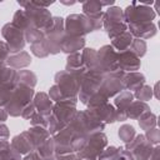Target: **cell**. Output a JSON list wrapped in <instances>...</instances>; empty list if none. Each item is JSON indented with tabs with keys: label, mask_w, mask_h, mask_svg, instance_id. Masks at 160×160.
<instances>
[{
	"label": "cell",
	"mask_w": 160,
	"mask_h": 160,
	"mask_svg": "<svg viewBox=\"0 0 160 160\" xmlns=\"http://www.w3.org/2000/svg\"><path fill=\"white\" fill-rule=\"evenodd\" d=\"M9 138H10V130H9V128L4 122H1L0 124V141L9 140Z\"/></svg>",
	"instance_id": "cell-52"
},
{
	"label": "cell",
	"mask_w": 160,
	"mask_h": 160,
	"mask_svg": "<svg viewBox=\"0 0 160 160\" xmlns=\"http://www.w3.org/2000/svg\"><path fill=\"white\" fill-rule=\"evenodd\" d=\"M99 2H100V5H101V8H104V6L110 8V6L115 5V1H114V0H110V1H99Z\"/></svg>",
	"instance_id": "cell-58"
},
{
	"label": "cell",
	"mask_w": 160,
	"mask_h": 160,
	"mask_svg": "<svg viewBox=\"0 0 160 160\" xmlns=\"http://www.w3.org/2000/svg\"><path fill=\"white\" fill-rule=\"evenodd\" d=\"M69 125L72 128L75 135H90L94 132L104 131L105 129V124L96 120L86 110H78Z\"/></svg>",
	"instance_id": "cell-2"
},
{
	"label": "cell",
	"mask_w": 160,
	"mask_h": 160,
	"mask_svg": "<svg viewBox=\"0 0 160 160\" xmlns=\"http://www.w3.org/2000/svg\"><path fill=\"white\" fill-rule=\"evenodd\" d=\"M138 122H139V126H140L141 130L148 131L150 129L156 128V125H158V116L154 112L148 111V112H145L144 115H141L138 119Z\"/></svg>",
	"instance_id": "cell-37"
},
{
	"label": "cell",
	"mask_w": 160,
	"mask_h": 160,
	"mask_svg": "<svg viewBox=\"0 0 160 160\" xmlns=\"http://www.w3.org/2000/svg\"><path fill=\"white\" fill-rule=\"evenodd\" d=\"M116 160H135V158L132 156V154H131L129 150H126V149L122 148V149L120 150V152H119Z\"/></svg>",
	"instance_id": "cell-53"
},
{
	"label": "cell",
	"mask_w": 160,
	"mask_h": 160,
	"mask_svg": "<svg viewBox=\"0 0 160 160\" xmlns=\"http://www.w3.org/2000/svg\"><path fill=\"white\" fill-rule=\"evenodd\" d=\"M88 141V135H75L71 141V150L74 152H79L84 149Z\"/></svg>",
	"instance_id": "cell-45"
},
{
	"label": "cell",
	"mask_w": 160,
	"mask_h": 160,
	"mask_svg": "<svg viewBox=\"0 0 160 160\" xmlns=\"http://www.w3.org/2000/svg\"><path fill=\"white\" fill-rule=\"evenodd\" d=\"M76 111L78 110L75 106H71L68 104H54L52 111L48 118V121H49L48 131L50 132V135L52 136L61 129L66 128L71 122Z\"/></svg>",
	"instance_id": "cell-1"
},
{
	"label": "cell",
	"mask_w": 160,
	"mask_h": 160,
	"mask_svg": "<svg viewBox=\"0 0 160 160\" xmlns=\"http://www.w3.org/2000/svg\"><path fill=\"white\" fill-rule=\"evenodd\" d=\"M1 35L10 50V54L19 52V51L24 50V48L26 45L25 32L21 29L16 28L12 22H6L1 28Z\"/></svg>",
	"instance_id": "cell-10"
},
{
	"label": "cell",
	"mask_w": 160,
	"mask_h": 160,
	"mask_svg": "<svg viewBox=\"0 0 160 160\" xmlns=\"http://www.w3.org/2000/svg\"><path fill=\"white\" fill-rule=\"evenodd\" d=\"M146 160H160V146L159 145L152 146V149H151Z\"/></svg>",
	"instance_id": "cell-54"
},
{
	"label": "cell",
	"mask_w": 160,
	"mask_h": 160,
	"mask_svg": "<svg viewBox=\"0 0 160 160\" xmlns=\"http://www.w3.org/2000/svg\"><path fill=\"white\" fill-rule=\"evenodd\" d=\"M14 89L15 88H12V86L0 84V108H5V105L9 102Z\"/></svg>",
	"instance_id": "cell-44"
},
{
	"label": "cell",
	"mask_w": 160,
	"mask_h": 160,
	"mask_svg": "<svg viewBox=\"0 0 160 160\" xmlns=\"http://www.w3.org/2000/svg\"><path fill=\"white\" fill-rule=\"evenodd\" d=\"M10 144L21 156H24V155L29 154L30 151L35 150L34 144H32V141H31V139H30V136H29L26 130L20 132V134H18V135H15L10 140Z\"/></svg>",
	"instance_id": "cell-21"
},
{
	"label": "cell",
	"mask_w": 160,
	"mask_h": 160,
	"mask_svg": "<svg viewBox=\"0 0 160 160\" xmlns=\"http://www.w3.org/2000/svg\"><path fill=\"white\" fill-rule=\"evenodd\" d=\"M65 70L69 71L70 74H72L74 76H76V78L81 81V78H82L84 74L86 72V69H85V66H84V64H82L81 52H76V54L68 55Z\"/></svg>",
	"instance_id": "cell-25"
},
{
	"label": "cell",
	"mask_w": 160,
	"mask_h": 160,
	"mask_svg": "<svg viewBox=\"0 0 160 160\" xmlns=\"http://www.w3.org/2000/svg\"><path fill=\"white\" fill-rule=\"evenodd\" d=\"M81 59H82V64H84L86 71H100V72H102V70L99 65L98 50H95L92 48H84L81 50Z\"/></svg>",
	"instance_id": "cell-26"
},
{
	"label": "cell",
	"mask_w": 160,
	"mask_h": 160,
	"mask_svg": "<svg viewBox=\"0 0 160 160\" xmlns=\"http://www.w3.org/2000/svg\"><path fill=\"white\" fill-rule=\"evenodd\" d=\"M18 5L24 9L31 25L42 32L52 25V15L48 9H40L31 4V1H18Z\"/></svg>",
	"instance_id": "cell-4"
},
{
	"label": "cell",
	"mask_w": 160,
	"mask_h": 160,
	"mask_svg": "<svg viewBox=\"0 0 160 160\" xmlns=\"http://www.w3.org/2000/svg\"><path fill=\"white\" fill-rule=\"evenodd\" d=\"M30 51L34 56H36L39 59H44V58H48L50 55L49 50H48V46H46V42H45V39L40 42L30 45Z\"/></svg>",
	"instance_id": "cell-41"
},
{
	"label": "cell",
	"mask_w": 160,
	"mask_h": 160,
	"mask_svg": "<svg viewBox=\"0 0 160 160\" xmlns=\"http://www.w3.org/2000/svg\"><path fill=\"white\" fill-rule=\"evenodd\" d=\"M86 111L105 125L116 122V109L110 102H105L92 108H86Z\"/></svg>",
	"instance_id": "cell-17"
},
{
	"label": "cell",
	"mask_w": 160,
	"mask_h": 160,
	"mask_svg": "<svg viewBox=\"0 0 160 160\" xmlns=\"http://www.w3.org/2000/svg\"><path fill=\"white\" fill-rule=\"evenodd\" d=\"M55 160H82L76 152H70V154H64V155H56Z\"/></svg>",
	"instance_id": "cell-51"
},
{
	"label": "cell",
	"mask_w": 160,
	"mask_h": 160,
	"mask_svg": "<svg viewBox=\"0 0 160 160\" xmlns=\"http://www.w3.org/2000/svg\"><path fill=\"white\" fill-rule=\"evenodd\" d=\"M82 14L91 21L94 31H98L102 29V16L104 10L99 1L96 0H89L82 2Z\"/></svg>",
	"instance_id": "cell-16"
},
{
	"label": "cell",
	"mask_w": 160,
	"mask_h": 160,
	"mask_svg": "<svg viewBox=\"0 0 160 160\" xmlns=\"http://www.w3.org/2000/svg\"><path fill=\"white\" fill-rule=\"evenodd\" d=\"M36 112V110H35V106H34V104H32V101L30 102V104H28L25 108H24V110L21 111V118L22 119H25V120H29L34 114Z\"/></svg>",
	"instance_id": "cell-50"
},
{
	"label": "cell",
	"mask_w": 160,
	"mask_h": 160,
	"mask_svg": "<svg viewBox=\"0 0 160 160\" xmlns=\"http://www.w3.org/2000/svg\"><path fill=\"white\" fill-rule=\"evenodd\" d=\"M125 72L121 70H115L112 72L105 74L102 78V81L100 84L99 91L105 95L109 100L111 98H115L119 92H121L124 90V85H122V78H124Z\"/></svg>",
	"instance_id": "cell-11"
},
{
	"label": "cell",
	"mask_w": 160,
	"mask_h": 160,
	"mask_svg": "<svg viewBox=\"0 0 160 160\" xmlns=\"http://www.w3.org/2000/svg\"><path fill=\"white\" fill-rule=\"evenodd\" d=\"M74 136H75V132L70 125H68L66 128H64L60 131H58L56 134H54L51 138H52L54 145H55V154L64 155V154L74 152L71 150V141H72Z\"/></svg>",
	"instance_id": "cell-13"
},
{
	"label": "cell",
	"mask_w": 160,
	"mask_h": 160,
	"mask_svg": "<svg viewBox=\"0 0 160 160\" xmlns=\"http://www.w3.org/2000/svg\"><path fill=\"white\" fill-rule=\"evenodd\" d=\"M144 135H145L146 140H148L152 146L159 145V142H160V130H159L158 128H154V129H150V130L145 131Z\"/></svg>",
	"instance_id": "cell-47"
},
{
	"label": "cell",
	"mask_w": 160,
	"mask_h": 160,
	"mask_svg": "<svg viewBox=\"0 0 160 160\" xmlns=\"http://www.w3.org/2000/svg\"><path fill=\"white\" fill-rule=\"evenodd\" d=\"M131 52H134L139 59H141L142 56H145L146 51H148V44L145 40H141V39H134L131 45H130V49H129Z\"/></svg>",
	"instance_id": "cell-40"
},
{
	"label": "cell",
	"mask_w": 160,
	"mask_h": 160,
	"mask_svg": "<svg viewBox=\"0 0 160 160\" xmlns=\"http://www.w3.org/2000/svg\"><path fill=\"white\" fill-rule=\"evenodd\" d=\"M32 104L35 106V110L36 112H39L40 115L45 116V118H49L51 111H52V106H54V102L51 101V99L49 98L48 92H35L34 95V99H32Z\"/></svg>",
	"instance_id": "cell-24"
},
{
	"label": "cell",
	"mask_w": 160,
	"mask_h": 160,
	"mask_svg": "<svg viewBox=\"0 0 160 160\" xmlns=\"http://www.w3.org/2000/svg\"><path fill=\"white\" fill-rule=\"evenodd\" d=\"M145 75L140 71H132V72H125L124 78H122V85H124V90H129V91H135L138 89H140L142 85H145Z\"/></svg>",
	"instance_id": "cell-27"
},
{
	"label": "cell",
	"mask_w": 160,
	"mask_h": 160,
	"mask_svg": "<svg viewBox=\"0 0 160 160\" xmlns=\"http://www.w3.org/2000/svg\"><path fill=\"white\" fill-rule=\"evenodd\" d=\"M34 95H35V90L34 89L18 85L14 89L9 102L5 105V110H6L8 115H10L12 118L20 116L21 111L24 110V108L32 101Z\"/></svg>",
	"instance_id": "cell-3"
},
{
	"label": "cell",
	"mask_w": 160,
	"mask_h": 160,
	"mask_svg": "<svg viewBox=\"0 0 160 160\" xmlns=\"http://www.w3.org/2000/svg\"><path fill=\"white\" fill-rule=\"evenodd\" d=\"M122 22H125V20H124L122 9L120 6L112 5L104 11V16H102V29L104 30L110 26H115V25H119Z\"/></svg>",
	"instance_id": "cell-22"
},
{
	"label": "cell",
	"mask_w": 160,
	"mask_h": 160,
	"mask_svg": "<svg viewBox=\"0 0 160 160\" xmlns=\"http://www.w3.org/2000/svg\"><path fill=\"white\" fill-rule=\"evenodd\" d=\"M55 85L68 96L78 98L80 90V80L66 70H60L54 76Z\"/></svg>",
	"instance_id": "cell-12"
},
{
	"label": "cell",
	"mask_w": 160,
	"mask_h": 160,
	"mask_svg": "<svg viewBox=\"0 0 160 160\" xmlns=\"http://www.w3.org/2000/svg\"><path fill=\"white\" fill-rule=\"evenodd\" d=\"M40 158L42 160H55L56 154H55V145H54V140L52 138H49L46 141H44L39 148L35 149Z\"/></svg>",
	"instance_id": "cell-34"
},
{
	"label": "cell",
	"mask_w": 160,
	"mask_h": 160,
	"mask_svg": "<svg viewBox=\"0 0 160 160\" xmlns=\"http://www.w3.org/2000/svg\"><path fill=\"white\" fill-rule=\"evenodd\" d=\"M85 42H86L85 38L70 36V35L65 34L64 38H62L61 45H60V50H61V52H64L66 55L81 52V50L85 48Z\"/></svg>",
	"instance_id": "cell-20"
},
{
	"label": "cell",
	"mask_w": 160,
	"mask_h": 160,
	"mask_svg": "<svg viewBox=\"0 0 160 160\" xmlns=\"http://www.w3.org/2000/svg\"><path fill=\"white\" fill-rule=\"evenodd\" d=\"M158 86H159V84L156 82V84L154 85V88H151V89H152V96H155L156 99H159V94H158Z\"/></svg>",
	"instance_id": "cell-59"
},
{
	"label": "cell",
	"mask_w": 160,
	"mask_h": 160,
	"mask_svg": "<svg viewBox=\"0 0 160 160\" xmlns=\"http://www.w3.org/2000/svg\"><path fill=\"white\" fill-rule=\"evenodd\" d=\"M61 4H64V5H74V4H76V1H60Z\"/></svg>",
	"instance_id": "cell-60"
},
{
	"label": "cell",
	"mask_w": 160,
	"mask_h": 160,
	"mask_svg": "<svg viewBox=\"0 0 160 160\" xmlns=\"http://www.w3.org/2000/svg\"><path fill=\"white\" fill-rule=\"evenodd\" d=\"M108 136L104 131L94 132L88 135V141L84 149L79 152H76L82 160H98L99 155L102 152V150L108 146Z\"/></svg>",
	"instance_id": "cell-9"
},
{
	"label": "cell",
	"mask_w": 160,
	"mask_h": 160,
	"mask_svg": "<svg viewBox=\"0 0 160 160\" xmlns=\"http://www.w3.org/2000/svg\"><path fill=\"white\" fill-rule=\"evenodd\" d=\"M28 134L34 144V148H39L44 141H46L49 138H51L50 132L48 131V129L41 128V126H30L28 130Z\"/></svg>",
	"instance_id": "cell-30"
},
{
	"label": "cell",
	"mask_w": 160,
	"mask_h": 160,
	"mask_svg": "<svg viewBox=\"0 0 160 160\" xmlns=\"http://www.w3.org/2000/svg\"><path fill=\"white\" fill-rule=\"evenodd\" d=\"M65 34L70 36L85 38L88 34L92 32V24L84 14H70L64 19Z\"/></svg>",
	"instance_id": "cell-7"
},
{
	"label": "cell",
	"mask_w": 160,
	"mask_h": 160,
	"mask_svg": "<svg viewBox=\"0 0 160 160\" xmlns=\"http://www.w3.org/2000/svg\"><path fill=\"white\" fill-rule=\"evenodd\" d=\"M124 149L129 150L135 160H146L152 149V145L146 140L144 134H136L130 142L125 144Z\"/></svg>",
	"instance_id": "cell-14"
},
{
	"label": "cell",
	"mask_w": 160,
	"mask_h": 160,
	"mask_svg": "<svg viewBox=\"0 0 160 160\" xmlns=\"http://www.w3.org/2000/svg\"><path fill=\"white\" fill-rule=\"evenodd\" d=\"M45 35V42L49 50L50 55H58L61 52L60 45L62 41V38L65 35L64 29V18L61 16H52V25L44 31Z\"/></svg>",
	"instance_id": "cell-6"
},
{
	"label": "cell",
	"mask_w": 160,
	"mask_h": 160,
	"mask_svg": "<svg viewBox=\"0 0 160 160\" xmlns=\"http://www.w3.org/2000/svg\"><path fill=\"white\" fill-rule=\"evenodd\" d=\"M24 32H25V40H26V42H29L30 45L36 44V42H40V41H42V40L45 39L44 32H42L41 30L36 29V28H30V29H28V30L24 31Z\"/></svg>",
	"instance_id": "cell-39"
},
{
	"label": "cell",
	"mask_w": 160,
	"mask_h": 160,
	"mask_svg": "<svg viewBox=\"0 0 160 160\" xmlns=\"http://www.w3.org/2000/svg\"><path fill=\"white\" fill-rule=\"evenodd\" d=\"M0 160H21V155L11 146L10 141H0Z\"/></svg>",
	"instance_id": "cell-35"
},
{
	"label": "cell",
	"mask_w": 160,
	"mask_h": 160,
	"mask_svg": "<svg viewBox=\"0 0 160 160\" xmlns=\"http://www.w3.org/2000/svg\"><path fill=\"white\" fill-rule=\"evenodd\" d=\"M132 40H134L132 35L126 30L121 35H119L115 39H112L111 42H110V45H111V48L116 52H122V51H126V50L130 49V45H131Z\"/></svg>",
	"instance_id": "cell-31"
},
{
	"label": "cell",
	"mask_w": 160,
	"mask_h": 160,
	"mask_svg": "<svg viewBox=\"0 0 160 160\" xmlns=\"http://www.w3.org/2000/svg\"><path fill=\"white\" fill-rule=\"evenodd\" d=\"M124 20L128 24H139V22H151L156 14L151 6L142 5L140 1H132L125 9H122Z\"/></svg>",
	"instance_id": "cell-5"
},
{
	"label": "cell",
	"mask_w": 160,
	"mask_h": 160,
	"mask_svg": "<svg viewBox=\"0 0 160 160\" xmlns=\"http://www.w3.org/2000/svg\"><path fill=\"white\" fill-rule=\"evenodd\" d=\"M48 95H49V98L51 99V101L54 104H68V105H71V106L76 108L78 101H79L78 98H71V96L65 95L55 84L52 86H50Z\"/></svg>",
	"instance_id": "cell-28"
},
{
	"label": "cell",
	"mask_w": 160,
	"mask_h": 160,
	"mask_svg": "<svg viewBox=\"0 0 160 160\" xmlns=\"http://www.w3.org/2000/svg\"><path fill=\"white\" fill-rule=\"evenodd\" d=\"M135 135H136V130H135V128H134L132 125H130V124H124V125H121V126L119 128L118 136H119V139H120L124 144L130 142V141L135 138Z\"/></svg>",
	"instance_id": "cell-38"
},
{
	"label": "cell",
	"mask_w": 160,
	"mask_h": 160,
	"mask_svg": "<svg viewBox=\"0 0 160 160\" xmlns=\"http://www.w3.org/2000/svg\"><path fill=\"white\" fill-rule=\"evenodd\" d=\"M32 59L30 56V54L25 50L22 51H19V52H12L9 55V58L6 59V66L19 71V70H22V69H26L30 64H31Z\"/></svg>",
	"instance_id": "cell-23"
},
{
	"label": "cell",
	"mask_w": 160,
	"mask_h": 160,
	"mask_svg": "<svg viewBox=\"0 0 160 160\" xmlns=\"http://www.w3.org/2000/svg\"><path fill=\"white\" fill-rule=\"evenodd\" d=\"M55 1H31V4L40 9H48L50 5H52Z\"/></svg>",
	"instance_id": "cell-56"
},
{
	"label": "cell",
	"mask_w": 160,
	"mask_h": 160,
	"mask_svg": "<svg viewBox=\"0 0 160 160\" xmlns=\"http://www.w3.org/2000/svg\"><path fill=\"white\" fill-rule=\"evenodd\" d=\"M141 68V60L130 50L119 52L118 55V69L124 72L139 71Z\"/></svg>",
	"instance_id": "cell-19"
},
{
	"label": "cell",
	"mask_w": 160,
	"mask_h": 160,
	"mask_svg": "<svg viewBox=\"0 0 160 160\" xmlns=\"http://www.w3.org/2000/svg\"><path fill=\"white\" fill-rule=\"evenodd\" d=\"M132 95H134V99H136V100H139V101H144V102H146V101H149L151 98H152V89H151V86L150 85H142L140 89H138V90H135L134 92H132Z\"/></svg>",
	"instance_id": "cell-42"
},
{
	"label": "cell",
	"mask_w": 160,
	"mask_h": 160,
	"mask_svg": "<svg viewBox=\"0 0 160 160\" xmlns=\"http://www.w3.org/2000/svg\"><path fill=\"white\" fill-rule=\"evenodd\" d=\"M9 55H10V50H9L8 45H6V42L0 40V62L1 64H5L6 62V59L9 58Z\"/></svg>",
	"instance_id": "cell-49"
},
{
	"label": "cell",
	"mask_w": 160,
	"mask_h": 160,
	"mask_svg": "<svg viewBox=\"0 0 160 160\" xmlns=\"http://www.w3.org/2000/svg\"><path fill=\"white\" fill-rule=\"evenodd\" d=\"M134 101V95L131 91L129 90H122L121 92H119L115 98H114V106L116 110L120 111H125L128 109V106Z\"/></svg>",
	"instance_id": "cell-33"
},
{
	"label": "cell",
	"mask_w": 160,
	"mask_h": 160,
	"mask_svg": "<svg viewBox=\"0 0 160 160\" xmlns=\"http://www.w3.org/2000/svg\"><path fill=\"white\" fill-rule=\"evenodd\" d=\"M29 121H30V125H31V126H41V128L48 129V125H49L48 118L40 115L39 112H35V114L29 119Z\"/></svg>",
	"instance_id": "cell-48"
},
{
	"label": "cell",
	"mask_w": 160,
	"mask_h": 160,
	"mask_svg": "<svg viewBox=\"0 0 160 160\" xmlns=\"http://www.w3.org/2000/svg\"><path fill=\"white\" fill-rule=\"evenodd\" d=\"M11 22H12L16 28L21 29L22 31H26L28 29L34 28V26L31 25V21L29 20L28 15L25 14L24 9H19V10H16V11L14 12V15H12V21H11Z\"/></svg>",
	"instance_id": "cell-36"
},
{
	"label": "cell",
	"mask_w": 160,
	"mask_h": 160,
	"mask_svg": "<svg viewBox=\"0 0 160 160\" xmlns=\"http://www.w3.org/2000/svg\"><path fill=\"white\" fill-rule=\"evenodd\" d=\"M21 160H42V159L40 158V155L36 150H32L29 154L24 155V158H21Z\"/></svg>",
	"instance_id": "cell-55"
},
{
	"label": "cell",
	"mask_w": 160,
	"mask_h": 160,
	"mask_svg": "<svg viewBox=\"0 0 160 160\" xmlns=\"http://www.w3.org/2000/svg\"><path fill=\"white\" fill-rule=\"evenodd\" d=\"M118 55L119 52H116L110 44L108 45H102L99 50H98V59H99V65L102 70L104 74H109L112 72L118 69Z\"/></svg>",
	"instance_id": "cell-15"
},
{
	"label": "cell",
	"mask_w": 160,
	"mask_h": 160,
	"mask_svg": "<svg viewBox=\"0 0 160 160\" xmlns=\"http://www.w3.org/2000/svg\"><path fill=\"white\" fill-rule=\"evenodd\" d=\"M122 148L121 146H114V145H108L104 150H102V152L99 155V158H98V160H116L118 159V155H119V152H120V150H121Z\"/></svg>",
	"instance_id": "cell-43"
},
{
	"label": "cell",
	"mask_w": 160,
	"mask_h": 160,
	"mask_svg": "<svg viewBox=\"0 0 160 160\" xmlns=\"http://www.w3.org/2000/svg\"><path fill=\"white\" fill-rule=\"evenodd\" d=\"M8 118H9V115H8L6 110H5V108H0V124L5 122L8 120Z\"/></svg>",
	"instance_id": "cell-57"
},
{
	"label": "cell",
	"mask_w": 160,
	"mask_h": 160,
	"mask_svg": "<svg viewBox=\"0 0 160 160\" xmlns=\"http://www.w3.org/2000/svg\"><path fill=\"white\" fill-rule=\"evenodd\" d=\"M105 102H109V99H108L105 95H102L100 91H98V92H95V94L90 98V100H89L88 104H86V108L98 106V105H101V104H105Z\"/></svg>",
	"instance_id": "cell-46"
},
{
	"label": "cell",
	"mask_w": 160,
	"mask_h": 160,
	"mask_svg": "<svg viewBox=\"0 0 160 160\" xmlns=\"http://www.w3.org/2000/svg\"><path fill=\"white\" fill-rule=\"evenodd\" d=\"M104 75L105 74L100 71H86L84 74L80 81V90L78 94V100H80L81 104L86 105L90 98L99 91Z\"/></svg>",
	"instance_id": "cell-8"
},
{
	"label": "cell",
	"mask_w": 160,
	"mask_h": 160,
	"mask_svg": "<svg viewBox=\"0 0 160 160\" xmlns=\"http://www.w3.org/2000/svg\"><path fill=\"white\" fill-rule=\"evenodd\" d=\"M128 31L132 35L134 39L146 40V39H151L156 35L158 28L154 24V21L139 22V24H128Z\"/></svg>",
	"instance_id": "cell-18"
},
{
	"label": "cell",
	"mask_w": 160,
	"mask_h": 160,
	"mask_svg": "<svg viewBox=\"0 0 160 160\" xmlns=\"http://www.w3.org/2000/svg\"><path fill=\"white\" fill-rule=\"evenodd\" d=\"M148 111H150V106L148 105V102L139 101V100H134L128 106V109L125 110L126 118L128 119H131V120H138L141 115H144Z\"/></svg>",
	"instance_id": "cell-29"
},
{
	"label": "cell",
	"mask_w": 160,
	"mask_h": 160,
	"mask_svg": "<svg viewBox=\"0 0 160 160\" xmlns=\"http://www.w3.org/2000/svg\"><path fill=\"white\" fill-rule=\"evenodd\" d=\"M36 84H38V76L35 75L34 71L28 69H22L18 71V85L34 89Z\"/></svg>",
	"instance_id": "cell-32"
}]
</instances>
